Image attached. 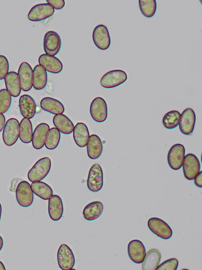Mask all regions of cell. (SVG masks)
I'll use <instances>...</instances> for the list:
<instances>
[{
    "instance_id": "obj_5",
    "label": "cell",
    "mask_w": 202,
    "mask_h": 270,
    "mask_svg": "<svg viewBox=\"0 0 202 270\" xmlns=\"http://www.w3.org/2000/svg\"><path fill=\"white\" fill-rule=\"evenodd\" d=\"M147 225L153 233L163 239H169L173 235V231L170 226L159 218H150L148 220Z\"/></svg>"
},
{
    "instance_id": "obj_27",
    "label": "cell",
    "mask_w": 202,
    "mask_h": 270,
    "mask_svg": "<svg viewBox=\"0 0 202 270\" xmlns=\"http://www.w3.org/2000/svg\"><path fill=\"white\" fill-rule=\"evenodd\" d=\"M103 210L104 205L101 202H92L84 207L83 210V215L86 220L93 221L101 215Z\"/></svg>"
},
{
    "instance_id": "obj_10",
    "label": "cell",
    "mask_w": 202,
    "mask_h": 270,
    "mask_svg": "<svg viewBox=\"0 0 202 270\" xmlns=\"http://www.w3.org/2000/svg\"><path fill=\"white\" fill-rule=\"evenodd\" d=\"M184 176L188 180H192L200 171V163L195 155L188 153L185 157L183 163Z\"/></svg>"
},
{
    "instance_id": "obj_35",
    "label": "cell",
    "mask_w": 202,
    "mask_h": 270,
    "mask_svg": "<svg viewBox=\"0 0 202 270\" xmlns=\"http://www.w3.org/2000/svg\"><path fill=\"white\" fill-rule=\"evenodd\" d=\"M178 266V260L176 258H172L169 259L161 264L157 268V270H176Z\"/></svg>"
},
{
    "instance_id": "obj_33",
    "label": "cell",
    "mask_w": 202,
    "mask_h": 270,
    "mask_svg": "<svg viewBox=\"0 0 202 270\" xmlns=\"http://www.w3.org/2000/svg\"><path fill=\"white\" fill-rule=\"evenodd\" d=\"M139 6L142 14L147 18L152 17L157 9L156 0H139Z\"/></svg>"
},
{
    "instance_id": "obj_31",
    "label": "cell",
    "mask_w": 202,
    "mask_h": 270,
    "mask_svg": "<svg viewBox=\"0 0 202 270\" xmlns=\"http://www.w3.org/2000/svg\"><path fill=\"white\" fill-rule=\"evenodd\" d=\"M60 138V132L57 128L49 129L45 140V147L49 150L56 148L59 144Z\"/></svg>"
},
{
    "instance_id": "obj_36",
    "label": "cell",
    "mask_w": 202,
    "mask_h": 270,
    "mask_svg": "<svg viewBox=\"0 0 202 270\" xmlns=\"http://www.w3.org/2000/svg\"><path fill=\"white\" fill-rule=\"evenodd\" d=\"M9 63L7 58L4 55H0V80L5 79L9 72Z\"/></svg>"
},
{
    "instance_id": "obj_16",
    "label": "cell",
    "mask_w": 202,
    "mask_h": 270,
    "mask_svg": "<svg viewBox=\"0 0 202 270\" xmlns=\"http://www.w3.org/2000/svg\"><path fill=\"white\" fill-rule=\"evenodd\" d=\"M128 254L133 262L141 263L146 254V250L143 243L139 240H132L128 245Z\"/></svg>"
},
{
    "instance_id": "obj_12",
    "label": "cell",
    "mask_w": 202,
    "mask_h": 270,
    "mask_svg": "<svg viewBox=\"0 0 202 270\" xmlns=\"http://www.w3.org/2000/svg\"><path fill=\"white\" fill-rule=\"evenodd\" d=\"M92 40L99 49H108L111 44V38L107 27L103 24L97 25L92 32Z\"/></svg>"
},
{
    "instance_id": "obj_8",
    "label": "cell",
    "mask_w": 202,
    "mask_h": 270,
    "mask_svg": "<svg viewBox=\"0 0 202 270\" xmlns=\"http://www.w3.org/2000/svg\"><path fill=\"white\" fill-rule=\"evenodd\" d=\"M61 39L58 33L48 31L44 35L43 42V49L46 54L54 56L60 50Z\"/></svg>"
},
{
    "instance_id": "obj_15",
    "label": "cell",
    "mask_w": 202,
    "mask_h": 270,
    "mask_svg": "<svg viewBox=\"0 0 202 270\" xmlns=\"http://www.w3.org/2000/svg\"><path fill=\"white\" fill-rule=\"evenodd\" d=\"M195 123V114L191 108L184 109L180 117L179 129L181 132L186 135H190L194 130Z\"/></svg>"
},
{
    "instance_id": "obj_20",
    "label": "cell",
    "mask_w": 202,
    "mask_h": 270,
    "mask_svg": "<svg viewBox=\"0 0 202 270\" xmlns=\"http://www.w3.org/2000/svg\"><path fill=\"white\" fill-rule=\"evenodd\" d=\"M49 126L45 123L38 124L33 132L32 144L36 149H40L44 145L45 140Z\"/></svg>"
},
{
    "instance_id": "obj_26",
    "label": "cell",
    "mask_w": 202,
    "mask_h": 270,
    "mask_svg": "<svg viewBox=\"0 0 202 270\" xmlns=\"http://www.w3.org/2000/svg\"><path fill=\"white\" fill-rule=\"evenodd\" d=\"M53 124L60 132L64 134H70L73 132L74 124L65 114H56L53 118Z\"/></svg>"
},
{
    "instance_id": "obj_11",
    "label": "cell",
    "mask_w": 202,
    "mask_h": 270,
    "mask_svg": "<svg viewBox=\"0 0 202 270\" xmlns=\"http://www.w3.org/2000/svg\"><path fill=\"white\" fill-rule=\"evenodd\" d=\"M90 113L92 119L97 123L106 121L108 116V108L106 101L100 97L95 98L90 106Z\"/></svg>"
},
{
    "instance_id": "obj_40",
    "label": "cell",
    "mask_w": 202,
    "mask_h": 270,
    "mask_svg": "<svg viewBox=\"0 0 202 270\" xmlns=\"http://www.w3.org/2000/svg\"><path fill=\"white\" fill-rule=\"evenodd\" d=\"M3 244H4L3 239L2 237L0 236V251L3 248Z\"/></svg>"
},
{
    "instance_id": "obj_19",
    "label": "cell",
    "mask_w": 202,
    "mask_h": 270,
    "mask_svg": "<svg viewBox=\"0 0 202 270\" xmlns=\"http://www.w3.org/2000/svg\"><path fill=\"white\" fill-rule=\"evenodd\" d=\"M64 207L60 196L53 195L48 199V212L50 218L53 221L59 220L63 216Z\"/></svg>"
},
{
    "instance_id": "obj_2",
    "label": "cell",
    "mask_w": 202,
    "mask_h": 270,
    "mask_svg": "<svg viewBox=\"0 0 202 270\" xmlns=\"http://www.w3.org/2000/svg\"><path fill=\"white\" fill-rule=\"evenodd\" d=\"M19 122L15 118L8 119L3 129L2 137L4 143L8 146L13 145L19 136Z\"/></svg>"
},
{
    "instance_id": "obj_3",
    "label": "cell",
    "mask_w": 202,
    "mask_h": 270,
    "mask_svg": "<svg viewBox=\"0 0 202 270\" xmlns=\"http://www.w3.org/2000/svg\"><path fill=\"white\" fill-rule=\"evenodd\" d=\"M127 79V73L121 69L110 70L101 78L100 84L105 88H113L124 83Z\"/></svg>"
},
{
    "instance_id": "obj_22",
    "label": "cell",
    "mask_w": 202,
    "mask_h": 270,
    "mask_svg": "<svg viewBox=\"0 0 202 270\" xmlns=\"http://www.w3.org/2000/svg\"><path fill=\"white\" fill-rule=\"evenodd\" d=\"M7 90L14 97H17L21 93V88L18 73L11 71L5 78Z\"/></svg>"
},
{
    "instance_id": "obj_38",
    "label": "cell",
    "mask_w": 202,
    "mask_h": 270,
    "mask_svg": "<svg viewBox=\"0 0 202 270\" xmlns=\"http://www.w3.org/2000/svg\"><path fill=\"white\" fill-rule=\"evenodd\" d=\"M194 183L198 187H202V171H199L194 178Z\"/></svg>"
},
{
    "instance_id": "obj_39",
    "label": "cell",
    "mask_w": 202,
    "mask_h": 270,
    "mask_svg": "<svg viewBox=\"0 0 202 270\" xmlns=\"http://www.w3.org/2000/svg\"><path fill=\"white\" fill-rule=\"evenodd\" d=\"M5 124V117L3 113H0V132L4 129Z\"/></svg>"
},
{
    "instance_id": "obj_28",
    "label": "cell",
    "mask_w": 202,
    "mask_h": 270,
    "mask_svg": "<svg viewBox=\"0 0 202 270\" xmlns=\"http://www.w3.org/2000/svg\"><path fill=\"white\" fill-rule=\"evenodd\" d=\"M161 255L159 251L153 249L146 253L142 261L143 270H156L159 265Z\"/></svg>"
},
{
    "instance_id": "obj_30",
    "label": "cell",
    "mask_w": 202,
    "mask_h": 270,
    "mask_svg": "<svg viewBox=\"0 0 202 270\" xmlns=\"http://www.w3.org/2000/svg\"><path fill=\"white\" fill-rule=\"evenodd\" d=\"M31 187L35 195L44 200H48L53 195L51 187L41 181L33 182L31 184Z\"/></svg>"
},
{
    "instance_id": "obj_9",
    "label": "cell",
    "mask_w": 202,
    "mask_h": 270,
    "mask_svg": "<svg viewBox=\"0 0 202 270\" xmlns=\"http://www.w3.org/2000/svg\"><path fill=\"white\" fill-rule=\"evenodd\" d=\"M184 157L185 148L182 144L176 143L172 146L167 156L170 168L175 170L180 169L182 166Z\"/></svg>"
},
{
    "instance_id": "obj_23",
    "label": "cell",
    "mask_w": 202,
    "mask_h": 270,
    "mask_svg": "<svg viewBox=\"0 0 202 270\" xmlns=\"http://www.w3.org/2000/svg\"><path fill=\"white\" fill-rule=\"evenodd\" d=\"M87 146V153L92 160L98 158L102 153L103 146L100 138L95 134L89 136Z\"/></svg>"
},
{
    "instance_id": "obj_6",
    "label": "cell",
    "mask_w": 202,
    "mask_h": 270,
    "mask_svg": "<svg viewBox=\"0 0 202 270\" xmlns=\"http://www.w3.org/2000/svg\"><path fill=\"white\" fill-rule=\"evenodd\" d=\"M57 261L60 268L62 270H70L74 267L75 256L67 245L63 244L59 247L57 252Z\"/></svg>"
},
{
    "instance_id": "obj_42",
    "label": "cell",
    "mask_w": 202,
    "mask_h": 270,
    "mask_svg": "<svg viewBox=\"0 0 202 270\" xmlns=\"http://www.w3.org/2000/svg\"><path fill=\"white\" fill-rule=\"evenodd\" d=\"M2 212V208L1 204L0 203V220H1V219Z\"/></svg>"
},
{
    "instance_id": "obj_32",
    "label": "cell",
    "mask_w": 202,
    "mask_h": 270,
    "mask_svg": "<svg viewBox=\"0 0 202 270\" xmlns=\"http://www.w3.org/2000/svg\"><path fill=\"white\" fill-rule=\"evenodd\" d=\"M181 114L177 110H171L166 113L163 118V124L167 129L176 128L179 124Z\"/></svg>"
},
{
    "instance_id": "obj_13",
    "label": "cell",
    "mask_w": 202,
    "mask_h": 270,
    "mask_svg": "<svg viewBox=\"0 0 202 270\" xmlns=\"http://www.w3.org/2000/svg\"><path fill=\"white\" fill-rule=\"evenodd\" d=\"M54 8L47 3L39 4L33 6L28 14V18L33 22L43 20L54 13Z\"/></svg>"
},
{
    "instance_id": "obj_29",
    "label": "cell",
    "mask_w": 202,
    "mask_h": 270,
    "mask_svg": "<svg viewBox=\"0 0 202 270\" xmlns=\"http://www.w3.org/2000/svg\"><path fill=\"white\" fill-rule=\"evenodd\" d=\"M32 123L29 119L24 118L19 124V138L23 143L27 144L32 141Z\"/></svg>"
},
{
    "instance_id": "obj_18",
    "label": "cell",
    "mask_w": 202,
    "mask_h": 270,
    "mask_svg": "<svg viewBox=\"0 0 202 270\" xmlns=\"http://www.w3.org/2000/svg\"><path fill=\"white\" fill-rule=\"evenodd\" d=\"M38 62L46 71L52 73H60L63 67L62 62L58 58L46 54H41L39 57Z\"/></svg>"
},
{
    "instance_id": "obj_1",
    "label": "cell",
    "mask_w": 202,
    "mask_h": 270,
    "mask_svg": "<svg viewBox=\"0 0 202 270\" xmlns=\"http://www.w3.org/2000/svg\"><path fill=\"white\" fill-rule=\"evenodd\" d=\"M50 168V159L48 157L41 158L28 171V178L32 182L41 181L47 175Z\"/></svg>"
},
{
    "instance_id": "obj_14",
    "label": "cell",
    "mask_w": 202,
    "mask_h": 270,
    "mask_svg": "<svg viewBox=\"0 0 202 270\" xmlns=\"http://www.w3.org/2000/svg\"><path fill=\"white\" fill-rule=\"evenodd\" d=\"M18 74L21 90L24 92L30 91L32 87L33 69L30 65L26 62H23L20 65Z\"/></svg>"
},
{
    "instance_id": "obj_24",
    "label": "cell",
    "mask_w": 202,
    "mask_h": 270,
    "mask_svg": "<svg viewBox=\"0 0 202 270\" xmlns=\"http://www.w3.org/2000/svg\"><path fill=\"white\" fill-rule=\"evenodd\" d=\"M40 104L42 109L54 114H62L65 110L63 104L59 100L49 97L42 99Z\"/></svg>"
},
{
    "instance_id": "obj_25",
    "label": "cell",
    "mask_w": 202,
    "mask_h": 270,
    "mask_svg": "<svg viewBox=\"0 0 202 270\" xmlns=\"http://www.w3.org/2000/svg\"><path fill=\"white\" fill-rule=\"evenodd\" d=\"M46 71L40 65H36L33 70L32 87L37 90L44 89L47 84Z\"/></svg>"
},
{
    "instance_id": "obj_37",
    "label": "cell",
    "mask_w": 202,
    "mask_h": 270,
    "mask_svg": "<svg viewBox=\"0 0 202 270\" xmlns=\"http://www.w3.org/2000/svg\"><path fill=\"white\" fill-rule=\"evenodd\" d=\"M47 3L51 5L54 9L61 10L65 6L64 0H46Z\"/></svg>"
},
{
    "instance_id": "obj_7",
    "label": "cell",
    "mask_w": 202,
    "mask_h": 270,
    "mask_svg": "<svg viewBox=\"0 0 202 270\" xmlns=\"http://www.w3.org/2000/svg\"><path fill=\"white\" fill-rule=\"evenodd\" d=\"M88 188L92 192H98L103 186V172L101 166L98 164L93 165L90 168L87 180Z\"/></svg>"
},
{
    "instance_id": "obj_17",
    "label": "cell",
    "mask_w": 202,
    "mask_h": 270,
    "mask_svg": "<svg viewBox=\"0 0 202 270\" xmlns=\"http://www.w3.org/2000/svg\"><path fill=\"white\" fill-rule=\"evenodd\" d=\"M21 114L24 118L31 119L36 113V105L34 99L29 95H22L19 100Z\"/></svg>"
},
{
    "instance_id": "obj_34",
    "label": "cell",
    "mask_w": 202,
    "mask_h": 270,
    "mask_svg": "<svg viewBox=\"0 0 202 270\" xmlns=\"http://www.w3.org/2000/svg\"><path fill=\"white\" fill-rule=\"evenodd\" d=\"M12 102V96L6 89L0 90V113H4L9 109Z\"/></svg>"
},
{
    "instance_id": "obj_4",
    "label": "cell",
    "mask_w": 202,
    "mask_h": 270,
    "mask_svg": "<svg viewBox=\"0 0 202 270\" xmlns=\"http://www.w3.org/2000/svg\"><path fill=\"white\" fill-rule=\"evenodd\" d=\"M16 198L19 205L23 207L30 206L34 199L31 185L26 181H22L16 189Z\"/></svg>"
},
{
    "instance_id": "obj_21",
    "label": "cell",
    "mask_w": 202,
    "mask_h": 270,
    "mask_svg": "<svg viewBox=\"0 0 202 270\" xmlns=\"http://www.w3.org/2000/svg\"><path fill=\"white\" fill-rule=\"evenodd\" d=\"M73 138L75 143L80 147L86 146L89 133L87 126L83 123H77L73 131Z\"/></svg>"
},
{
    "instance_id": "obj_41",
    "label": "cell",
    "mask_w": 202,
    "mask_h": 270,
    "mask_svg": "<svg viewBox=\"0 0 202 270\" xmlns=\"http://www.w3.org/2000/svg\"><path fill=\"white\" fill-rule=\"evenodd\" d=\"M6 268L3 263L0 261V270H5Z\"/></svg>"
}]
</instances>
